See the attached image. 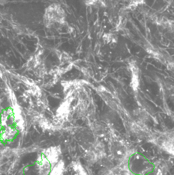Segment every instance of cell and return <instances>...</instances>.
<instances>
[{
    "mask_svg": "<svg viewBox=\"0 0 174 175\" xmlns=\"http://www.w3.org/2000/svg\"><path fill=\"white\" fill-rule=\"evenodd\" d=\"M85 3L86 4L90 5H100L101 4L100 0H85Z\"/></svg>",
    "mask_w": 174,
    "mask_h": 175,
    "instance_id": "cell-7",
    "label": "cell"
},
{
    "mask_svg": "<svg viewBox=\"0 0 174 175\" xmlns=\"http://www.w3.org/2000/svg\"><path fill=\"white\" fill-rule=\"evenodd\" d=\"M61 148L59 146H55L49 148L44 152V156L50 162L52 167H53L59 162V159L61 155Z\"/></svg>",
    "mask_w": 174,
    "mask_h": 175,
    "instance_id": "cell-2",
    "label": "cell"
},
{
    "mask_svg": "<svg viewBox=\"0 0 174 175\" xmlns=\"http://www.w3.org/2000/svg\"><path fill=\"white\" fill-rule=\"evenodd\" d=\"M128 7H135L138 5L142 4L144 2V0H129Z\"/></svg>",
    "mask_w": 174,
    "mask_h": 175,
    "instance_id": "cell-6",
    "label": "cell"
},
{
    "mask_svg": "<svg viewBox=\"0 0 174 175\" xmlns=\"http://www.w3.org/2000/svg\"><path fill=\"white\" fill-rule=\"evenodd\" d=\"M64 169V163L62 160H60L57 164L51 169L49 175H63Z\"/></svg>",
    "mask_w": 174,
    "mask_h": 175,
    "instance_id": "cell-4",
    "label": "cell"
},
{
    "mask_svg": "<svg viewBox=\"0 0 174 175\" xmlns=\"http://www.w3.org/2000/svg\"><path fill=\"white\" fill-rule=\"evenodd\" d=\"M37 164L40 175H49L53 167L44 154H42L38 158Z\"/></svg>",
    "mask_w": 174,
    "mask_h": 175,
    "instance_id": "cell-3",
    "label": "cell"
},
{
    "mask_svg": "<svg viewBox=\"0 0 174 175\" xmlns=\"http://www.w3.org/2000/svg\"><path fill=\"white\" fill-rule=\"evenodd\" d=\"M67 14L60 3H53L44 9L43 23L48 28H58L65 25Z\"/></svg>",
    "mask_w": 174,
    "mask_h": 175,
    "instance_id": "cell-1",
    "label": "cell"
},
{
    "mask_svg": "<svg viewBox=\"0 0 174 175\" xmlns=\"http://www.w3.org/2000/svg\"><path fill=\"white\" fill-rule=\"evenodd\" d=\"M15 134H16V130H15L14 129L9 128L5 131L4 133H3L2 137L4 139L10 140L13 139V137L15 136Z\"/></svg>",
    "mask_w": 174,
    "mask_h": 175,
    "instance_id": "cell-5",
    "label": "cell"
}]
</instances>
